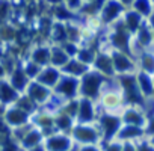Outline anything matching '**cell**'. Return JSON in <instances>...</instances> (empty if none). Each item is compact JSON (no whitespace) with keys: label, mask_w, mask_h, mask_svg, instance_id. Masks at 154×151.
Returning a JSON list of instances; mask_svg holds the SVG:
<instances>
[{"label":"cell","mask_w":154,"mask_h":151,"mask_svg":"<svg viewBox=\"0 0 154 151\" xmlns=\"http://www.w3.org/2000/svg\"><path fill=\"white\" fill-rule=\"evenodd\" d=\"M152 23H154V18H152Z\"/></svg>","instance_id":"6da1fadb"}]
</instances>
